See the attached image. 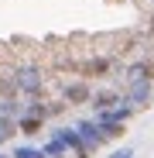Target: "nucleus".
Instances as JSON below:
<instances>
[{
	"label": "nucleus",
	"instance_id": "f257e3e1",
	"mask_svg": "<svg viewBox=\"0 0 154 158\" xmlns=\"http://www.w3.org/2000/svg\"><path fill=\"white\" fill-rule=\"evenodd\" d=\"M14 86H17V93H24L28 100H41V93H45V76H41L38 65H17V69H14Z\"/></svg>",
	"mask_w": 154,
	"mask_h": 158
},
{
	"label": "nucleus",
	"instance_id": "f03ea898",
	"mask_svg": "<svg viewBox=\"0 0 154 158\" xmlns=\"http://www.w3.org/2000/svg\"><path fill=\"white\" fill-rule=\"evenodd\" d=\"M75 131L82 134V141H86L89 148H99V144H106V141H110L99 120H79V124H75Z\"/></svg>",
	"mask_w": 154,
	"mask_h": 158
},
{
	"label": "nucleus",
	"instance_id": "7ed1b4c3",
	"mask_svg": "<svg viewBox=\"0 0 154 158\" xmlns=\"http://www.w3.org/2000/svg\"><path fill=\"white\" fill-rule=\"evenodd\" d=\"M62 100H65V103H89V100H93V89H89L86 79L79 76V79H72V83L62 86Z\"/></svg>",
	"mask_w": 154,
	"mask_h": 158
},
{
	"label": "nucleus",
	"instance_id": "20e7f679",
	"mask_svg": "<svg viewBox=\"0 0 154 158\" xmlns=\"http://www.w3.org/2000/svg\"><path fill=\"white\" fill-rule=\"evenodd\" d=\"M151 96H154L151 79H137V83H130V89L123 93V100H130L134 107H147V103H151Z\"/></svg>",
	"mask_w": 154,
	"mask_h": 158
},
{
	"label": "nucleus",
	"instance_id": "39448f33",
	"mask_svg": "<svg viewBox=\"0 0 154 158\" xmlns=\"http://www.w3.org/2000/svg\"><path fill=\"white\" fill-rule=\"evenodd\" d=\"M110 69H113V59H110V55H96V59L79 62V72H82V76H96V79L110 76Z\"/></svg>",
	"mask_w": 154,
	"mask_h": 158
},
{
	"label": "nucleus",
	"instance_id": "423d86ee",
	"mask_svg": "<svg viewBox=\"0 0 154 158\" xmlns=\"http://www.w3.org/2000/svg\"><path fill=\"white\" fill-rule=\"evenodd\" d=\"M137 79H154V62L151 59H137L127 65V83H137Z\"/></svg>",
	"mask_w": 154,
	"mask_h": 158
},
{
	"label": "nucleus",
	"instance_id": "0eeeda50",
	"mask_svg": "<svg viewBox=\"0 0 154 158\" xmlns=\"http://www.w3.org/2000/svg\"><path fill=\"white\" fill-rule=\"evenodd\" d=\"M120 100H123V96H120V93H113V89H99V93H93V100H89V103H93V107H96V114H99V110L116 107Z\"/></svg>",
	"mask_w": 154,
	"mask_h": 158
},
{
	"label": "nucleus",
	"instance_id": "6e6552de",
	"mask_svg": "<svg viewBox=\"0 0 154 158\" xmlns=\"http://www.w3.org/2000/svg\"><path fill=\"white\" fill-rule=\"evenodd\" d=\"M41 151H45L48 158H65V155H69V144H65V141H62L58 134H51V141H48V144H45Z\"/></svg>",
	"mask_w": 154,
	"mask_h": 158
},
{
	"label": "nucleus",
	"instance_id": "1a4fd4ad",
	"mask_svg": "<svg viewBox=\"0 0 154 158\" xmlns=\"http://www.w3.org/2000/svg\"><path fill=\"white\" fill-rule=\"evenodd\" d=\"M10 158H48L41 148H28V144H24V148H14V155Z\"/></svg>",
	"mask_w": 154,
	"mask_h": 158
},
{
	"label": "nucleus",
	"instance_id": "9d476101",
	"mask_svg": "<svg viewBox=\"0 0 154 158\" xmlns=\"http://www.w3.org/2000/svg\"><path fill=\"white\" fill-rule=\"evenodd\" d=\"M110 158H134V148H120V151H113Z\"/></svg>",
	"mask_w": 154,
	"mask_h": 158
},
{
	"label": "nucleus",
	"instance_id": "9b49d317",
	"mask_svg": "<svg viewBox=\"0 0 154 158\" xmlns=\"http://www.w3.org/2000/svg\"><path fill=\"white\" fill-rule=\"evenodd\" d=\"M147 35H151V41H154V17H151V24H147Z\"/></svg>",
	"mask_w": 154,
	"mask_h": 158
}]
</instances>
